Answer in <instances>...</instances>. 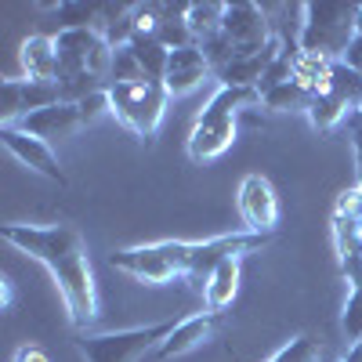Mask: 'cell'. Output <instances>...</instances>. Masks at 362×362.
Instances as JSON below:
<instances>
[{
  "instance_id": "18",
  "label": "cell",
  "mask_w": 362,
  "mask_h": 362,
  "mask_svg": "<svg viewBox=\"0 0 362 362\" xmlns=\"http://www.w3.org/2000/svg\"><path fill=\"white\" fill-rule=\"evenodd\" d=\"M225 8L228 4H221V0H192V4H185V22H189V33H192L196 47H203L214 37H221Z\"/></svg>"
},
{
  "instance_id": "16",
  "label": "cell",
  "mask_w": 362,
  "mask_h": 362,
  "mask_svg": "<svg viewBox=\"0 0 362 362\" xmlns=\"http://www.w3.org/2000/svg\"><path fill=\"white\" fill-rule=\"evenodd\" d=\"M18 66L22 80H37V83H54L58 80V47L54 37L33 33L18 44Z\"/></svg>"
},
{
  "instance_id": "26",
  "label": "cell",
  "mask_w": 362,
  "mask_h": 362,
  "mask_svg": "<svg viewBox=\"0 0 362 362\" xmlns=\"http://www.w3.org/2000/svg\"><path fill=\"white\" fill-rule=\"evenodd\" d=\"M0 290H4V312H11V305H15V286H11V279H8V276L0 279Z\"/></svg>"
},
{
  "instance_id": "28",
  "label": "cell",
  "mask_w": 362,
  "mask_h": 362,
  "mask_svg": "<svg viewBox=\"0 0 362 362\" xmlns=\"http://www.w3.org/2000/svg\"><path fill=\"white\" fill-rule=\"evenodd\" d=\"M358 37H362V4H358Z\"/></svg>"
},
{
  "instance_id": "30",
  "label": "cell",
  "mask_w": 362,
  "mask_h": 362,
  "mask_svg": "<svg viewBox=\"0 0 362 362\" xmlns=\"http://www.w3.org/2000/svg\"><path fill=\"white\" fill-rule=\"evenodd\" d=\"M358 344H362V341H358Z\"/></svg>"
},
{
  "instance_id": "5",
  "label": "cell",
  "mask_w": 362,
  "mask_h": 362,
  "mask_svg": "<svg viewBox=\"0 0 362 362\" xmlns=\"http://www.w3.org/2000/svg\"><path fill=\"white\" fill-rule=\"evenodd\" d=\"M174 329V319L167 322H148L131 329H112V334H76V351L83 362H138L141 355L156 351Z\"/></svg>"
},
{
  "instance_id": "8",
  "label": "cell",
  "mask_w": 362,
  "mask_h": 362,
  "mask_svg": "<svg viewBox=\"0 0 362 362\" xmlns=\"http://www.w3.org/2000/svg\"><path fill=\"white\" fill-rule=\"evenodd\" d=\"M109 264L124 276L145 283V286H167L174 279H181V272L167 250V239H156V243H138V247H119L109 254Z\"/></svg>"
},
{
  "instance_id": "10",
  "label": "cell",
  "mask_w": 362,
  "mask_h": 362,
  "mask_svg": "<svg viewBox=\"0 0 362 362\" xmlns=\"http://www.w3.org/2000/svg\"><path fill=\"white\" fill-rule=\"evenodd\" d=\"M54 102H62L58 83H37V80H0V127H15L29 112L47 109Z\"/></svg>"
},
{
  "instance_id": "11",
  "label": "cell",
  "mask_w": 362,
  "mask_h": 362,
  "mask_svg": "<svg viewBox=\"0 0 362 362\" xmlns=\"http://www.w3.org/2000/svg\"><path fill=\"white\" fill-rule=\"evenodd\" d=\"M0 141H4V148H8V153H11L22 167H29V170H37L40 177L54 181L58 189L69 185V177H66L62 163H58L54 148H51L47 141H40V138H33V134H25L22 127H0Z\"/></svg>"
},
{
  "instance_id": "3",
  "label": "cell",
  "mask_w": 362,
  "mask_h": 362,
  "mask_svg": "<svg viewBox=\"0 0 362 362\" xmlns=\"http://www.w3.org/2000/svg\"><path fill=\"white\" fill-rule=\"evenodd\" d=\"M355 33H358V4H348V0H308V4H300V33H297L300 51L341 62Z\"/></svg>"
},
{
  "instance_id": "9",
  "label": "cell",
  "mask_w": 362,
  "mask_h": 362,
  "mask_svg": "<svg viewBox=\"0 0 362 362\" xmlns=\"http://www.w3.org/2000/svg\"><path fill=\"white\" fill-rule=\"evenodd\" d=\"M235 210L247 232H276L279 225V196L264 174H247L239 181Z\"/></svg>"
},
{
  "instance_id": "17",
  "label": "cell",
  "mask_w": 362,
  "mask_h": 362,
  "mask_svg": "<svg viewBox=\"0 0 362 362\" xmlns=\"http://www.w3.org/2000/svg\"><path fill=\"white\" fill-rule=\"evenodd\" d=\"M239 261H243V257H225L214 272H210V279L203 286L206 312H225L235 300V293H239Z\"/></svg>"
},
{
  "instance_id": "24",
  "label": "cell",
  "mask_w": 362,
  "mask_h": 362,
  "mask_svg": "<svg viewBox=\"0 0 362 362\" xmlns=\"http://www.w3.org/2000/svg\"><path fill=\"white\" fill-rule=\"evenodd\" d=\"M11 362H51V355L40 348V344H18Z\"/></svg>"
},
{
  "instance_id": "19",
  "label": "cell",
  "mask_w": 362,
  "mask_h": 362,
  "mask_svg": "<svg viewBox=\"0 0 362 362\" xmlns=\"http://www.w3.org/2000/svg\"><path fill=\"white\" fill-rule=\"evenodd\" d=\"M261 105L272 109V112H308L312 90L300 87L297 80H286V83H276V87L261 90Z\"/></svg>"
},
{
  "instance_id": "6",
  "label": "cell",
  "mask_w": 362,
  "mask_h": 362,
  "mask_svg": "<svg viewBox=\"0 0 362 362\" xmlns=\"http://www.w3.org/2000/svg\"><path fill=\"white\" fill-rule=\"evenodd\" d=\"M362 102V76L355 69H348L344 62H334V73L329 80L312 95V105H308V119L319 134H329L337 131L344 119H351V112L358 109Z\"/></svg>"
},
{
  "instance_id": "20",
  "label": "cell",
  "mask_w": 362,
  "mask_h": 362,
  "mask_svg": "<svg viewBox=\"0 0 362 362\" xmlns=\"http://www.w3.org/2000/svg\"><path fill=\"white\" fill-rule=\"evenodd\" d=\"M156 40L167 51H181V47H192V33H189V22H185V4H163V18L156 29Z\"/></svg>"
},
{
  "instance_id": "14",
  "label": "cell",
  "mask_w": 362,
  "mask_h": 362,
  "mask_svg": "<svg viewBox=\"0 0 362 362\" xmlns=\"http://www.w3.org/2000/svg\"><path fill=\"white\" fill-rule=\"evenodd\" d=\"M15 127H22L25 134H33V138H40V141L51 145L54 138H69V134H76L80 127H87V119H83L80 105H73V102H54V105H47V109L29 112L22 124H15Z\"/></svg>"
},
{
  "instance_id": "13",
  "label": "cell",
  "mask_w": 362,
  "mask_h": 362,
  "mask_svg": "<svg viewBox=\"0 0 362 362\" xmlns=\"http://www.w3.org/2000/svg\"><path fill=\"white\" fill-rule=\"evenodd\" d=\"M214 76V66H210V58L203 54V47H181V51H170L167 58V69H163V87L167 95L177 98V95H189L196 90L203 80Z\"/></svg>"
},
{
  "instance_id": "12",
  "label": "cell",
  "mask_w": 362,
  "mask_h": 362,
  "mask_svg": "<svg viewBox=\"0 0 362 362\" xmlns=\"http://www.w3.org/2000/svg\"><path fill=\"white\" fill-rule=\"evenodd\" d=\"M221 37L228 40L232 58H235V54L261 51V47L272 40L264 11H261L257 4H247V0H239V4H228V8H225V25H221Z\"/></svg>"
},
{
  "instance_id": "22",
  "label": "cell",
  "mask_w": 362,
  "mask_h": 362,
  "mask_svg": "<svg viewBox=\"0 0 362 362\" xmlns=\"http://www.w3.org/2000/svg\"><path fill=\"white\" fill-rule=\"evenodd\" d=\"M319 358H322L319 341H312L308 334H297V337H290L276 355L264 358V362H319Z\"/></svg>"
},
{
  "instance_id": "2",
  "label": "cell",
  "mask_w": 362,
  "mask_h": 362,
  "mask_svg": "<svg viewBox=\"0 0 362 362\" xmlns=\"http://www.w3.org/2000/svg\"><path fill=\"white\" fill-rule=\"evenodd\" d=\"M247 105H261V95L254 87H218L210 102L199 109L196 124L189 131L185 153L192 163H210L235 145V116Z\"/></svg>"
},
{
  "instance_id": "27",
  "label": "cell",
  "mask_w": 362,
  "mask_h": 362,
  "mask_svg": "<svg viewBox=\"0 0 362 362\" xmlns=\"http://www.w3.org/2000/svg\"><path fill=\"white\" fill-rule=\"evenodd\" d=\"M341 362H362V344H351V348H348V355H344Z\"/></svg>"
},
{
  "instance_id": "25",
  "label": "cell",
  "mask_w": 362,
  "mask_h": 362,
  "mask_svg": "<svg viewBox=\"0 0 362 362\" xmlns=\"http://www.w3.org/2000/svg\"><path fill=\"white\" fill-rule=\"evenodd\" d=\"M341 62L362 76V37H358V33H355V40L348 44V51H344V58H341Z\"/></svg>"
},
{
  "instance_id": "7",
  "label": "cell",
  "mask_w": 362,
  "mask_h": 362,
  "mask_svg": "<svg viewBox=\"0 0 362 362\" xmlns=\"http://www.w3.org/2000/svg\"><path fill=\"white\" fill-rule=\"evenodd\" d=\"M329 228H334V250L341 276L348 286H362V189H344L334 203L329 214Z\"/></svg>"
},
{
  "instance_id": "1",
  "label": "cell",
  "mask_w": 362,
  "mask_h": 362,
  "mask_svg": "<svg viewBox=\"0 0 362 362\" xmlns=\"http://www.w3.org/2000/svg\"><path fill=\"white\" fill-rule=\"evenodd\" d=\"M0 239L11 243L15 250L29 254L47 268L58 293L66 300V312L76 334H87V326L98 319V290H95V272H90V254L83 235L73 225H0Z\"/></svg>"
},
{
  "instance_id": "23",
  "label": "cell",
  "mask_w": 362,
  "mask_h": 362,
  "mask_svg": "<svg viewBox=\"0 0 362 362\" xmlns=\"http://www.w3.org/2000/svg\"><path fill=\"white\" fill-rule=\"evenodd\" d=\"M341 329L351 344L362 341V286H348V300L341 312Z\"/></svg>"
},
{
  "instance_id": "29",
  "label": "cell",
  "mask_w": 362,
  "mask_h": 362,
  "mask_svg": "<svg viewBox=\"0 0 362 362\" xmlns=\"http://www.w3.org/2000/svg\"><path fill=\"white\" fill-rule=\"evenodd\" d=\"M355 112H362V102H358V109H355Z\"/></svg>"
},
{
  "instance_id": "21",
  "label": "cell",
  "mask_w": 362,
  "mask_h": 362,
  "mask_svg": "<svg viewBox=\"0 0 362 362\" xmlns=\"http://www.w3.org/2000/svg\"><path fill=\"white\" fill-rule=\"evenodd\" d=\"M54 15H58V22H62V29H95L98 25V15H102V4L62 0V4H54Z\"/></svg>"
},
{
  "instance_id": "15",
  "label": "cell",
  "mask_w": 362,
  "mask_h": 362,
  "mask_svg": "<svg viewBox=\"0 0 362 362\" xmlns=\"http://www.w3.org/2000/svg\"><path fill=\"white\" fill-rule=\"evenodd\" d=\"M225 312H196L189 319H177L174 329H170V337L156 348L160 358H181V355H189L196 348H203L210 337H214V329L221 326Z\"/></svg>"
},
{
  "instance_id": "4",
  "label": "cell",
  "mask_w": 362,
  "mask_h": 362,
  "mask_svg": "<svg viewBox=\"0 0 362 362\" xmlns=\"http://www.w3.org/2000/svg\"><path fill=\"white\" fill-rule=\"evenodd\" d=\"M109 95V112L116 116L119 127H127L138 141H153L160 124H163V112H167V87L163 80H131V83H109L105 87Z\"/></svg>"
}]
</instances>
